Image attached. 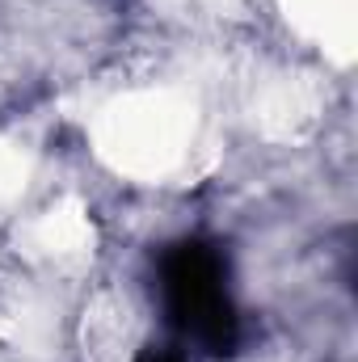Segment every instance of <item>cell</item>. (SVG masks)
Here are the masks:
<instances>
[{
	"mask_svg": "<svg viewBox=\"0 0 358 362\" xmlns=\"http://www.w3.org/2000/svg\"><path fill=\"white\" fill-rule=\"evenodd\" d=\"M161 303L169 325L211 358L241 346V316L228 291V262L211 240H178L161 257Z\"/></svg>",
	"mask_w": 358,
	"mask_h": 362,
	"instance_id": "cell-1",
	"label": "cell"
},
{
	"mask_svg": "<svg viewBox=\"0 0 358 362\" xmlns=\"http://www.w3.org/2000/svg\"><path fill=\"white\" fill-rule=\"evenodd\" d=\"M135 362H181V358L178 354H169V350H144Z\"/></svg>",
	"mask_w": 358,
	"mask_h": 362,
	"instance_id": "cell-2",
	"label": "cell"
}]
</instances>
